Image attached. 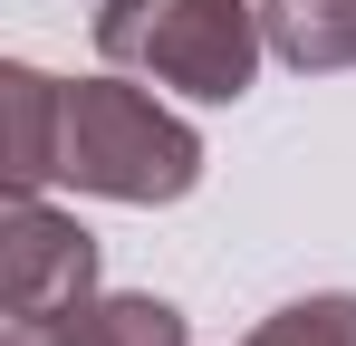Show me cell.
<instances>
[{
    "mask_svg": "<svg viewBox=\"0 0 356 346\" xmlns=\"http://www.w3.org/2000/svg\"><path fill=\"white\" fill-rule=\"evenodd\" d=\"M97 298V240L49 212L39 192H10L0 212V308L10 318H67Z\"/></svg>",
    "mask_w": 356,
    "mask_h": 346,
    "instance_id": "cell-3",
    "label": "cell"
},
{
    "mask_svg": "<svg viewBox=\"0 0 356 346\" xmlns=\"http://www.w3.org/2000/svg\"><path fill=\"white\" fill-rule=\"evenodd\" d=\"M58 77L39 67H0V106H10V192L58 183Z\"/></svg>",
    "mask_w": 356,
    "mask_h": 346,
    "instance_id": "cell-5",
    "label": "cell"
},
{
    "mask_svg": "<svg viewBox=\"0 0 356 346\" xmlns=\"http://www.w3.org/2000/svg\"><path fill=\"white\" fill-rule=\"evenodd\" d=\"M260 49L270 29L250 0H106L97 10V58L193 106H241L260 77Z\"/></svg>",
    "mask_w": 356,
    "mask_h": 346,
    "instance_id": "cell-2",
    "label": "cell"
},
{
    "mask_svg": "<svg viewBox=\"0 0 356 346\" xmlns=\"http://www.w3.org/2000/svg\"><path fill=\"white\" fill-rule=\"evenodd\" d=\"M0 346H193L174 298H87L67 318H10Z\"/></svg>",
    "mask_w": 356,
    "mask_h": 346,
    "instance_id": "cell-4",
    "label": "cell"
},
{
    "mask_svg": "<svg viewBox=\"0 0 356 346\" xmlns=\"http://www.w3.org/2000/svg\"><path fill=\"white\" fill-rule=\"evenodd\" d=\"M260 29H270V58H289L298 77L356 67V0H260Z\"/></svg>",
    "mask_w": 356,
    "mask_h": 346,
    "instance_id": "cell-6",
    "label": "cell"
},
{
    "mask_svg": "<svg viewBox=\"0 0 356 346\" xmlns=\"http://www.w3.org/2000/svg\"><path fill=\"white\" fill-rule=\"evenodd\" d=\"M241 346H356V298L347 288H318V298H289L280 318H260Z\"/></svg>",
    "mask_w": 356,
    "mask_h": 346,
    "instance_id": "cell-7",
    "label": "cell"
},
{
    "mask_svg": "<svg viewBox=\"0 0 356 346\" xmlns=\"http://www.w3.org/2000/svg\"><path fill=\"white\" fill-rule=\"evenodd\" d=\"M58 183L97 192V202H183L202 183V135L145 77L106 67L58 97Z\"/></svg>",
    "mask_w": 356,
    "mask_h": 346,
    "instance_id": "cell-1",
    "label": "cell"
}]
</instances>
